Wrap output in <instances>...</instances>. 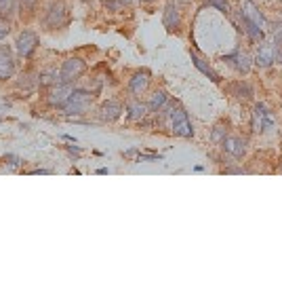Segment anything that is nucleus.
<instances>
[{
  "label": "nucleus",
  "instance_id": "f257e3e1",
  "mask_svg": "<svg viewBox=\"0 0 282 281\" xmlns=\"http://www.w3.org/2000/svg\"><path fill=\"white\" fill-rule=\"evenodd\" d=\"M93 108V93L82 91V89H74L72 98L68 100V104L64 106V112L68 117H80V114L91 112Z\"/></svg>",
  "mask_w": 282,
  "mask_h": 281
},
{
  "label": "nucleus",
  "instance_id": "f03ea898",
  "mask_svg": "<svg viewBox=\"0 0 282 281\" xmlns=\"http://www.w3.org/2000/svg\"><path fill=\"white\" fill-rule=\"evenodd\" d=\"M171 129H173L175 136L186 138V140H190L194 136V127L190 123V117H188V112L183 108H175L171 112Z\"/></svg>",
  "mask_w": 282,
  "mask_h": 281
},
{
  "label": "nucleus",
  "instance_id": "7ed1b4c3",
  "mask_svg": "<svg viewBox=\"0 0 282 281\" xmlns=\"http://www.w3.org/2000/svg\"><path fill=\"white\" fill-rule=\"evenodd\" d=\"M86 70V64L80 57H68L59 70V81L61 83H74L76 78H80Z\"/></svg>",
  "mask_w": 282,
  "mask_h": 281
},
{
  "label": "nucleus",
  "instance_id": "20e7f679",
  "mask_svg": "<svg viewBox=\"0 0 282 281\" xmlns=\"http://www.w3.org/2000/svg\"><path fill=\"white\" fill-rule=\"evenodd\" d=\"M72 93H74V83H57V85H53L51 91H49V104H51V106H55V108H64L68 104V100L72 98Z\"/></svg>",
  "mask_w": 282,
  "mask_h": 281
},
{
  "label": "nucleus",
  "instance_id": "39448f33",
  "mask_svg": "<svg viewBox=\"0 0 282 281\" xmlns=\"http://www.w3.org/2000/svg\"><path fill=\"white\" fill-rule=\"evenodd\" d=\"M251 127H253L255 134H263V131H268V129L274 127V119H272V114L268 112V108L263 106V104H255Z\"/></svg>",
  "mask_w": 282,
  "mask_h": 281
},
{
  "label": "nucleus",
  "instance_id": "423d86ee",
  "mask_svg": "<svg viewBox=\"0 0 282 281\" xmlns=\"http://www.w3.org/2000/svg\"><path fill=\"white\" fill-rule=\"evenodd\" d=\"M68 23V11L61 2H53L45 15V25L47 28H64Z\"/></svg>",
  "mask_w": 282,
  "mask_h": 281
},
{
  "label": "nucleus",
  "instance_id": "0eeeda50",
  "mask_svg": "<svg viewBox=\"0 0 282 281\" xmlns=\"http://www.w3.org/2000/svg\"><path fill=\"white\" fill-rule=\"evenodd\" d=\"M15 47H17V53H19L21 57H30L34 51H36V47H38V36L34 32H30V30H25V32H21L19 36H17Z\"/></svg>",
  "mask_w": 282,
  "mask_h": 281
},
{
  "label": "nucleus",
  "instance_id": "6e6552de",
  "mask_svg": "<svg viewBox=\"0 0 282 281\" xmlns=\"http://www.w3.org/2000/svg\"><path fill=\"white\" fill-rule=\"evenodd\" d=\"M221 146L227 154L234 156V159H242L246 154V140L240 138V136H227Z\"/></svg>",
  "mask_w": 282,
  "mask_h": 281
},
{
  "label": "nucleus",
  "instance_id": "1a4fd4ad",
  "mask_svg": "<svg viewBox=\"0 0 282 281\" xmlns=\"http://www.w3.org/2000/svg\"><path fill=\"white\" fill-rule=\"evenodd\" d=\"M125 112V108H122V104L116 102V100H108V102H103L101 104V108H99V119L103 123H114V121H118L120 119V114Z\"/></svg>",
  "mask_w": 282,
  "mask_h": 281
},
{
  "label": "nucleus",
  "instance_id": "9d476101",
  "mask_svg": "<svg viewBox=\"0 0 282 281\" xmlns=\"http://www.w3.org/2000/svg\"><path fill=\"white\" fill-rule=\"evenodd\" d=\"M162 23H164V28L166 30H177L179 25H181V11H179V6L175 4V2H169L164 8V13H162Z\"/></svg>",
  "mask_w": 282,
  "mask_h": 281
},
{
  "label": "nucleus",
  "instance_id": "9b49d317",
  "mask_svg": "<svg viewBox=\"0 0 282 281\" xmlns=\"http://www.w3.org/2000/svg\"><path fill=\"white\" fill-rule=\"evenodd\" d=\"M147 85H149V72L147 70H139L131 76L129 81V91L133 95H143L147 91Z\"/></svg>",
  "mask_w": 282,
  "mask_h": 281
},
{
  "label": "nucleus",
  "instance_id": "f8f14e48",
  "mask_svg": "<svg viewBox=\"0 0 282 281\" xmlns=\"http://www.w3.org/2000/svg\"><path fill=\"white\" fill-rule=\"evenodd\" d=\"M223 61H230L238 72H242V74H246L251 70V57H249V53H244L240 49H236L230 55H223Z\"/></svg>",
  "mask_w": 282,
  "mask_h": 281
},
{
  "label": "nucleus",
  "instance_id": "ddd939ff",
  "mask_svg": "<svg viewBox=\"0 0 282 281\" xmlns=\"http://www.w3.org/2000/svg\"><path fill=\"white\" fill-rule=\"evenodd\" d=\"M15 70V59L11 55V49L8 47H0V81H6V78L13 76Z\"/></svg>",
  "mask_w": 282,
  "mask_h": 281
},
{
  "label": "nucleus",
  "instance_id": "4468645a",
  "mask_svg": "<svg viewBox=\"0 0 282 281\" xmlns=\"http://www.w3.org/2000/svg\"><path fill=\"white\" fill-rule=\"evenodd\" d=\"M240 15H242V17H246V19H249L251 23H255L257 28H261V30L266 28V17H263V13H261L259 8L251 2V0H246V2H244Z\"/></svg>",
  "mask_w": 282,
  "mask_h": 281
},
{
  "label": "nucleus",
  "instance_id": "2eb2a0df",
  "mask_svg": "<svg viewBox=\"0 0 282 281\" xmlns=\"http://www.w3.org/2000/svg\"><path fill=\"white\" fill-rule=\"evenodd\" d=\"M255 64H257L259 68H270L272 64H274V45H270V42H261L257 55H255Z\"/></svg>",
  "mask_w": 282,
  "mask_h": 281
},
{
  "label": "nucleus",
  "instance_id": "dca6fc26",
  "mask_svg": "<svg viewBox=\"0 0 282 281\" xmlns=\"http://www.w3.org/2000/svg\"><path fill=\"white\" fill-rule=\"evenodd\" d=\"M147 104L139 102V100H133L127 104V119L129 121H143L145 114H147Z\"/></svg>",
  "mask_w": 282,
  "mask_h": 281
},
{
  "label": "nucleus",
  "instance_id": "f3484780",
  "mask_svg": "<svg viewBox=\"0 0 282 281\" xmlns=\"http://www.w3.org/2000/svg\"><path fill=\"white\" fill-rule=\"evenodd\" d=\"M166 102H169V95H166V91H164V89H156V91L152 93V98H149V102H147V110L154 112V114H158V112L164 108Z\"/></svg>",
  "mask_w": 282,
  "mask_h": 281
},
{
  "label": "nucleus",
  "instance_id": "a211bd4d",
  "mask_svg": "<svg viewBox=\"0 0 282 281\" xmlns=\"http://www.w3.org/2000/svg\"><path fill=\"white\" fill-rule=\"evenodd\" d=\"M192 64L194 66H196L198 70H200V72L202 74H205V76H209L211 78V81H213V83H219V81H221V78H219V74L215 72V70L213 68H211L209 64H207V61L205 59H202L200 55H196V53H192Z\"/></svg>",
  "mask_w": 282,
  "mask_h": 281
},
{
  "label": "nucleus",
  "instance_id": "6ab92c4d",
  "mask_svg": "<svg viewBox=\"0 0 282 281\" xmlns=\"http://www.w3.org/2000/svg\"><path fill=\"white\" fill-rule=\"evenodd\" d=\"M230 93L236 95L238 100H251L253 87L246 83V81H238V83H232V85H230Z\"/></svg>",
  "mask_w": 282,
  "mask_h": 281
},
{
  "label": "nucleus",
  "instance_id": "aec40b11",
  "mask_svg": "<svg viewBox=\"0 0 282 281\" xmlns=\"http://www.w3.org/2000/svg\"><path fill=\"white\" fill-rule=\"evenodd\" d=\"M57 83H61V81H59V72L55 68L42 70V72L38 74V85L40 87H49V85H57Z\"/></svg>",
  "mask_w": 282,
  "mask_h": 281
},
{
  "label": "nucleus",
  "instance_id": "412c9836",
  "mask_svg": "<svg viewBox=\"0 0 282 281\" xmlns=\"http://www.w3.org/2000/svg\"><path fill=\"white\" fill-rule=\"evenodd\" d=\"M240 21H242V25H244V32L251 36V40H255V42H263V30L261 28H257L255 23H251L246 17H242L240 15Z\"/></svg>",
  "mask_w": 282,
  "mask_h": 281
},
{
  "label": "nucleus",
  "instance_id": "4be33fe9",
  "mask_svg": "<svg viewBox=\"0 0 282 281\" xmlns=\"http://www.w3.org/2000/svg\"><path fill=\"white\" fill-rule=\"evenodd\" d=\"M225 138H227V127L223 125V123H219V125H215L213 131H211V142L213 144H223Z\"/></svg>",
  "mask_w": 282,
  "mask_h": 281
},
{
  "label": "nucleus",
  "instance_id": "5701e85b",
  "mask_svg": "<svg viewBox=\"0 0 282 281\" xmlns=\"http://www.w3.org/2000/svg\"><path fill=\"white\" fill-rule=\"evenodd\" d=\"M207 4L209 6H215L217 8V11H221V13H230V4H227L225 2V0H207Z\"/></svg>",
  "mask_w": 282,
  "mask_h": 281
},
{
  "label": "nucleus",
  "instance_id": "b1692460",
  "mask_svg": "<svg viewBox=\"0 0 282 281\" xmlns=\"http://www.w3.org/2000/svg\"><path fill=\"white\" fill-rule=\"evenodd\" d=\"M125 6V0H105V8L108 11H120Z\"/></svg>",
  "mask_w": 282,
  "mask_h": 281
},
{
  "label": "nucleus",
  "instance_id": "393cba45",
  "mask_svg": "<svg viewBox=\"0 0 282 281\" xmlns=\"http://www.w3.org/2000/svg\"><path fill=\"white\" fill-rule=\"evenodd\" d=\"M2 161H4L6 165H11V167H19V165H21V159H19L17 154H6Z\"/></svg>",
  "mask_w": 282,
  "mask_h": 281
},
{
  "label": "nucleus",
  "instance_id": "a878e982",
  "mask_svg": "<svg viewBox=\"0 0 282 281\" xmlns=\"http://www.w3.org/2000/svg\"><path fill=\"white\" fill-rule=\"evenodd\" d=\"M8 30H11V23H8L6 19H2V17H0V40H2V38L6 36Z\"/></svg>",
  "mask_w": 282,
  "mask_h": 281
},
{
  "label": "nucleus",
  "instance_id": "bb28decb",
  "mask_svg": "<svg viewBox=\"0 0 282 281\" xmlns=\"http://www.w3.org/2000/svg\"><path fill=\"white\" fill-rule=\"evenodd\" d=\"M13 6V0H0V15H6Z\"/></svg>",
  "mask_w": 282,
  "mask_h": 281
},
{
  "label": "nucleus",
  "instance_id": "cd10ccee",
  "mask_svg": "<svg viewBox=\"0 0 282 281\" xmlns=\"http://www.w3.org/2000/svg\"><path fill=\"white\" fill-rule=\"evenodd\" d=\"M274 45H276V47H282V25L274 28Z\"/></svg>",
  "mask_w": 282,
  "mask_h": 281
},
{
  "label": "nucleus",
  "instance_id": "c85d7f7f",
  "mask_svg": "<svg viewBox=\"0 0 282 281\" xmlns=\"http://www.w3.org/2000/svg\"><path fill=\"white\" fill-rule=\"evenodd\" d=\"M36 2L38 0H21V6L25 8V11H32V8L36 6Z\"/></svg>",
  "mask_w": 282,
  "mask_h": 281
},
{
  "label": "nucleus",
  "instance_id": "c756f323",
  "mask_svg": "<svg viewBox=\"0 0 282 281\" xmlns=\"http://www.w3.org/2000/svg\"><path fill=\"white\" fill-rule=\"evenodd\" d=\"M32 173H36V175H45V173H51L49 169H34Z\"/></svg>",
  "mask_w": 282,
  "mask_h": 281
},
{
  "label": "nucleus",
  "instance_id": "7c9ffc66",
  "mask_svg": "<svg viewBox=\"0 0 282 281\" xmlns=\"http://www.w3.org/2000/svg\"><path fill=\"white\" fill-rule=\"evenodd\" d=\"M68 150H70V152H76V154H78V152H80V148H78V146H68Z\"/></svg>",
  "mask_w": 282,
  "mask_h": 281
}]
</instances>
